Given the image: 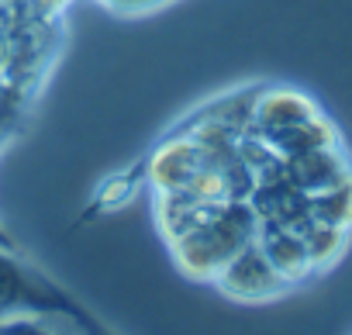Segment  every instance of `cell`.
I'll use <instances>...</instances> for the list:
<instances>
[{"label":"cell","instance_id":"8","mask_svg":"<svg viewBox=\"0 0 352 335\" xmlns=\"http://www.w3.org/2000/svg\"><path fill=\"white\" fill-rule=\"evenodd\" d=\"M4 4H8V8H18V4H25V0H4Z\"/></svg>","mask_w":352,"mask_h":335},{"label":"cell","instance_id":"7","mask_svg":"<svg viewBox=\"0 0 352 335\" xmlns=\"http://www.w3.org/2000/svg\"><path fill=\"white\" fill-rule=\"evenodd\" d=\"M0 21H8V4L0 0Z\"/></svg>","mask_w":352,"mask_h":335},{"label":"cell","instance_id":"6","mask_svg":"<svg viewBox=\"0 0 352 335\" xmlns=\"http://www.w3.org/2000/svg\"><path fill=\"white\" fill-rule=\"evenodd\" d=\"M8 56H11V49H8V32H4V21H0V66H4Z\"/></svg>","mask_w":352,"mask_h":335},{"label":"cell","instance_id":"3","mask_svg":"<svg viewBox=\"0 0 352 335\" xmlns=\"http://www.w3.org/2000/svg\"><path fill=\"white\" fill-rule=\"evenodd\" d=\"M259 252L270 259V266L287 280V277H300L307 266H311V256H307V246L304 239L280 225V221H270L263 218V235H259Z\"/></svg>","mask_w":352,"mask_h":335},{"label":"cell","instance_id":"4","mask_svg":"<svg viewBox=\"0 0 352 335\" xmlns=\"http://www.w3.org/2000/svg\"><path fill=\"white\" fill-rule=\"evenodd\" d=\"M0 335H56V332H49L38 321H25V314H21V318H11V321H0Z\"/></svg>","mask_w":352,"mask_h":335},{"label":"cell","instance_id":"5","mask_svg":"<svg viewBox=\"0 0 352 335\" xmlns=\"http://www.w3.org/2000/svg\"><path fill=\"white\" fill-rule=\"evenodd\" d=\"M104 4H114V8H148L155 0H104Z\"/></svg>","mask_w":352,"mask_h":335},{"label":"cell","instance_id":"2","mask_svg":"<svg viewBox=\"0 0 352 335\" xmlns=\"http://www.w3.org/2000/svg\"><path fill=\"white\" fill-rule=\"evenodd\" d=\"M283 177L300 191V194H324V191H335L349 180L345 173V162L331 152V145H321V149H311V152H300V155H290L283 159Z\"/></svg>","mask_w":352,"mask_h":335},{"label":"cell","instance_id":"1","mask_svg":"<svg viewBox=\"0 0 352 335\" xmlns=\"http://www.w3.org/2000/svg\"><path fill=\"white\" fill-rule=\"evenodd\" d=\"M52 314V311H63V314H73L80 318L52 287H45L32 270L11 263L8 256H0V321L11 318V314Z\"/></svg>","mask_w":352,"mask_h":335}]
</instances>
